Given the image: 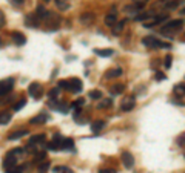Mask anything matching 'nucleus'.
I'll return each instance as SVG.
<instances>
[{
	"label": "nucleus",
	"mask_w": 185,
	"mask_h": 173,
	"mask_svg": "<svg viewBox=\"0 0 185 173\" xmlns=\"http://www.w3.org/2000/svg\"><path fill=\"white\" fill-rule=\"evenodd\" d=\"M28 135V130H25V129H22V130H17V132H13L10 136H8V139L10 141H14V139H19V138H22V136H26Z\"/></svg>",
	"instance_id": "obj_17"
},
{
	"label": "nucleus",
	"mask_w": 185,
	"mask_h": 173,
	"mask_svg": "<svg viewBox=\"0 0 185 173\" xmlns=\"http://www.w3.org/2000/svg\"><path fill=\"white\" fill-rule=\"evenodd\" d=\"M111 90H113V94H117V95H119V94H122V92L125 90V86H124V84H114Z\"/></svg>",
	"instance_id": "obj_31"
},
{
	"label": "nucleus",
	"mask_w": 185,
	"mask_h": 173,
	"mask_svg": "<svg viewBox=\"0 0 185 173\" xmlns=\"http://www.w3.org/2000/svg\"><path fill=\"white\" fill-rule=\"evenodd\" d=\"M113 49H94V54L99 57H111L113 55Z\"/></svg>",
	"instance_id": "obj_22"
},
{
	"label": "nucleus",
	"mask_w": 185,
	"mask_h": 173,
	"mask_svg": "<svg viewBox=\"0 0 185 173\" xmlns=\"http://www.w3.org/2000/svg\"><path fill=\"white\" fill-rule=\"evenodd\" d=\"M43 2H49V0H43Z\"/></svg>",
	"instance_id": "obj_49"
},
{
	"label": "nucleus",
	"mask_w": 185,
	"mask_h": 173,
	"mask_svg": "<svg viewBox=\"0 0 185 173\" xmlns=\"http://www.w3.org/2000/svg\"><path fill=\"white\" fill-rule=\"evenodd\" d=\"M150 17H153V14H151V13H144V14L136 16L134 19H136L137 22H145V20H147V19H150Z\"/></svg>",
	"instance_id": "obj_26"
},
{
	"label": "nucleus",
	"mask_w": 185,
	"mask_h": 173,
	"mask_svg": "<svg viewBox=\"0 0 185 173\" xmlns=\"http://www.w3.org/2000/svg\"><path fill=\"white\" fill-rule=\"evenodd\" d=\"M62 149L63 150H69V152H76V145H74V141L71 139V138H66V139H63V142H62Z\"/></svg>",
	"instance_id": "obj_14"
},
{
	"label": "nucleus",
	"mask_w": 185,
	"mask_h": 173,
	"mask_svg": "<svg viewBox=\"0 0 185 173\" xmlns=\"http://www.w3.org/2000/svg\"><path fill=\"white\" fill-rule=\"evenodd\" d=\"M25 25H26L28 28H39L40 19H39L36 14H30V16L25 17Z\"/></svg>",
	"instance_id": "obj_9"
},
{
	"label": "nucleus",
	"mask_w": 185,
	"mask_h": 173,
	"mask_svg": "<svg viewBox=\"0 0 185 173\" xmlns=\"http://www.w3.org/2000/svg\"><path fill=\"white\" fill-rule=\"evenodd\" d=\"M59 20H60V17H59V16H56L54 13H51V11H48V13H46L45 22H46L49 26H54V28H57V25H59Z\"/></svg>",
	"instance_id": "obj_11"
},
{
	"label": "nucleus",
	"mask_w": 185,
	"mask_h": 173,
	"mask_svg": "<svg viewBox=\"0 0 185 173\" xmlns=\"http://www.w3.org/2000/svg\"><path fill=\"white\" fill-rule=\"evenodd\" d=\"M134 106H136V98L134 97H127L120 103V109L124 112H130L131 109H134Z\"/></svg>",
	"instance_id": "obj_6"
},
{
	"label": "nucleus",
	"mask_w": 185,
	"mask_h": 173,
	"mask_svg": "<svg viewBox=\"0 0 185 173\" xmlns=\"http://www.w3.org/2000/svg\"><path fill=\"white\" fill-rule=\"evenodd\" d=\"M122 74V69L119 68H113V69H108L105 72V78H114V77H119Z\"/></svg>",
	"instance_id": "obj_18"
},
{
	"label": "nucleus",
	"mask_w": 185,
	"mask_h": 173,
	"mask_svg": "<svg viewBox=\"0 0 185 173\" xmlns=\"http://www.w3.org/2000/svg\"><path fill=\"white\" fill-rule=\"evenodd\" d=\"M125 23H127V20H120L119 23H116V25L113 26V34H120V32L124 31Z\"/></svg>",
	"instance_id": "obj_24"
},
{
	"label": "nucleus",
	"mask_w": 185,
	"mask_h": 173,
	"mask_svg": "<svg viewBox=\"0 0 185 173\" xmlns=\"http://www.w3.org/2000/svg\"><path fill=\"white\" fill-rule=\"evenodd\" d=\"M48 167H49V162L46 161V162H43V164H40L37 170H39V173H43V171H46V170H48Z\"/></svg>",
	"instance_id": "obj_36"
},
{
	"label": "nucleus",
	"mask_w": 185,
	"mask_h": 173,
	"mask_svg": "<svg viewBox=\"0 0 185 173\" xmlns=\"http://www.w3.org/2000/svg\"><path fill=\"white\" fill-rule=\"evenodd\" d=\"M13 86H14V80H13V78H8V80H2V81H0V97L10 94V92L13 90Z\"/></svg>",
	"instance_id": "obj_4"
},
{
	"label": "nucleus",
	"mask_w": 185,
	"mask_h": 173,
	"mask_svg": "<svg viewBox=\"0 0 185 173\" xmlns=\"http://www.w3.org/2000/svg\"><path fill=\"white\" fill-rule=\"evenodd\" d=\"M167 19H168V14H160V16L154 17V19H153V22L147 23V25H145V28H153V26H156V25H159V23L165 22Z\"/></svg>",
	"instance_id": "obj_13"
},
{
	"label": "nucleus",
	"mask_w": 185,
	"mask_h": 173,
	"mask_svg": "<svg viewBox=\"0 0 185 173\" xmlns=\"http://www.w3.org/2000/svg\"><path fill=\"white\" fill-rule=\"evenodd\" d=\"M133 2H134L136 5H145V3L148 2V0H133Z\"/></svg>",
	"instance_id": "obj_44"
},
{
	"label": "nucleus",
	"mask_w": 185,
	"mask_h": 173,
	"mask_svg": "<svg viewBox=\"0 0 185 173\" xmlns=\"http://www.w3.org/2000/svg\"><path fill=\"white\" fill-rule=\"evenodd\" d=\"M120 159H122V164H124L127 168H131V167L134 165V158H133V155H131L130 152H122Z\"/></svg>",
	"instance_id": "obj_10"
},
{
	"label": "nucleus",
	"mask_w": 185,
	"mask_h": 173,
	"mask_svg": "<svg viewBox=\"0 0 185 173\" xmlns=\"http://www.w3.org/2000/svg\"><path fill=\"white\" fill-rule=\"evenodd\" d=\"M25 104H26V100H20L19 103H16V104L13 106V110H14V112H19V110H20Z\"/></svg>",
	"instance_id": "obj_33"
},
{
	"label": "nucleus",
	"mask_w": 185,
	"mask_h": 173,
	"mask_svg": "<svg viewBox=\"0 0 185 173\" xmlns=\"http://www.w3.org/2000/svg\"><path fill=\"white\" fill-rule=\"evenodd\" d=\"M179 3H180L179 0H173L171 3H167V5H165V8H167V9H174V8L179 6Z\"/></svg>",
	"instance_id": "obj_35"
},
{
	"label": "nucleus",
	"mask_w": 185,
	"mask_h": 173,
	"mask_svg": "<svg viewBox=\"0 0 185 173\" xmlns=\"http://www.w3.org/2000/svg\"><path fill=\"white\" fill-rule=\"evenodd\" d=\"M28 94H30L33 98L39 100V98L42 97V94H43V89H42L40 83H37V81L31 83V84H30V87H28Z\"/></svg>",
	"instance_id": "obj_2"
},
{
	"label": "nucleus",
	"mask_w": 185,
	"mask_h": 173,
	"mask_svg": "<svg viewBox=\"0 0 185 173\" xmlns=\"http://www.w3.org/2000/svg\"><path fill=\"white\" fill-rule=\"evenodd\" d=\"M179 144H182V145L185 144V133H183V135H182V136L179 138Z\"/></svg>",
	"instance_id": "obj_45"
},
{
	"label": "nucleus",
	"mask_w": 185,
	"mask_h": 173,
	"mask_svg": "<svg viewBox=\"0 0 185 173\" xmlns=\"http://www.w3.org/2000/svg\"><path fill=\"white\" fill-rule=\"evenodd\" d=\"M10 2H11V5H13V6H22L25 0H10Z\"/></svg>",
	"instance_id": "obj_39"
},
{
	"label": "nucleus",
	"mask_w": 185,
	"mask_h": 173,
	"mask_svg": "<svg viewBox=\"0 0 185 173\" xmlns=\"http://www.w3.org/2000/svg\"><path fill=\"white\" fill-rule=\"evenodd\" d=\"M142 43H144V46L151 48V49H154V48H162V45H163L159 39H154V37H145V39H142Z\"/></svg>",
	"instance_id": "obj_5"
},
{
	"label": "nucleus",
	"mask_w": 185,
	"mask_h": 173,
	"mask_svg": "<svg viewBox=\"0 0 185 173\" xmlns=\"http://www.w3.org/2000/svg\"><path fill=\"white\" fill-rule=\"evenodd\" d=\"M180 14H185V8H183V9H182V11H180Z\"/></svg>",
	"instance_id": "obj_47"
},
{
	"label": "nucleus",
	"mask_w": 185,
	"mask_h": 173,
	"mask_svg": "<svg viewBox=\"0 0 185 173\" xmlns=\"http://www.w3.org/2000/svg\"><path fill=\"white\" fill-rule=\"evenodd\" d=\"M182 25H183V20H182V19L170 20V22H167V23L163 25V29H162V32H163V34H168V32H174V31L180 29V26H182Z\"/></svg>",
	"instance_id": "obj_1"
},
{
	"label": "nucleus",
	"mask_w": 185,
	"mask_h": 173,
	"mask_svg": "<svg viewBox=\"0 0 185 173\" xmlns=\"http://www.w3.org/2000/svg\"><path fill=\"white\" fill-rule=\"evenodd\" d=\"M104 127H105V121H102V120H99V121H94V123L91 124V130L94 132V133L100 132Z\"/></svg>",
	"instance_id": "obj_19"
},
{
	"label": "nucleus",
	"mask_w": 185,
	"mask_h": 173,
	"mask_svg": "<svg viewBox=\"0 0 185 173\" xmlns=\"http://www.w3.org/2000/svg\"><path fill=\"white\" fill-rule=\"evenodd\" d=\"M11 37H13L14 43L19 45V46H23V45L26 43V37H25L22 32H19V31H14V32L11 34Z\"/></svg>",
	"instance_id": "obj_12"
},
{
	"label": "nucleus",
	"mask_w": 185,
	"mask_h": 173,
	"mask_svg": "<svg viewBox=\"0 0 185 173\" xmlns=\"http://www.w3.org/2000/svg\"><path fill=\"white\" fill-rule=\"evenodd\" d=\"M53 171L54 173H73V170L68 168V167H54Z\"/></svg>",
	"instance_id": "obj_29"
},
{
	"label": "nucleus",
	"mask_w": 185,
	"mask_h": 173,
	"mask_svg": "<svg viewBox=\"0 0 185 173\" xmlns=\"http://www.w3.org/2000/svg\"><path fill=\"white\" fill-rule=\"evenodd\" d=\"M92 22H94V14L85 13V14L80 16V23H83V25H91Z\"/></svg>",
	"instance_id": "obj_15"
},
{
	"label": "nucleus",
	"mask_w": 185,
	"mask_h": 173,
	"mask_svg": "<svg viewBox=\"0 0 185 173\" xmlns=\"http://www.w3.org/2000/svg\"><path fill=\"white\" fill-rule=\"evenodd\" d=\"M174 94L183 95V94H185V86H183V84H176V86H174Z\"/></svg>",
	"instance_id": "obj_34"
},
{
	"label": "nucleus",
	"mask_w": 185,
	"mask_h": 173,
	"mask_svg": "<svg viewBox=\"0 0 185 173\" xmlns=\"http://www.w3.org/2000/svg\"><path fill=\"white\" fill-rule=\"evenodd\" d=\"M88 95H89V98H92V100H100V98H102V92H100V90H91Z\"/></svg>",
	"instance_id": "obj_30"
},
{
	"label": "nucleus",
	"mask_w": 185,
	"mask_h": 173,
	"mask_svg": "<svg viewBox=\"0 0 185 173\" xmlns=\"http://www.w3.org/2000/svg\"><path fill=\"white\" fill-rule=\"evenodd\" d=\"M22 171H23V168H22V167H14L10 173H22Z\"/></svg>",
	"instance_id": "obj_43"
},
{
	"label": "nucleus",
	"mask_w": 185,
	"mask_h": 173,
	"mask_svg": "<svg viewBox=\"0 0 185 173\" xmlns=\"http://www.w3.org/2000/svg\"><path fill=\"white\" fill-rule=\"evenodd\" d=\"M171 61H173V57H171V55H167V57H165V63H163V66H165L167 69H170V68H171Z\"/></svg>",
	"instance_id": "obj_37"
},
{
	"label": "nucleus",
	"mask_w": 185,
	"mask_h": 173,
	"mask_svg": "<svg viewBox=\"0 0 185 173\" xmlns=\"http://www.w3.org/2000/svg\"><path fill=\"white\" fill-rule=\"evenodd\" d=\"M165 78H167V75H163L162 72H157V74H156V80H157V81H162V80H165Z\"/></svg>",
	"instance_id": "obj_41"
},
{
	"label": "nucleus",
	"mask_w": 185,
	"mask_h": 173,
	"mask_svg": "<svg viewBox=\"0 0 185 173\" xmlns=\"http://www.w3.org/2000/svg\"><path fill=\"white\" fill-rule=\"evenodd\" d=\"M46 9H45V6L43 5H39L37 6V9H36V16L40 19V20H45V17H46Z\"/></svg>",
	"instance_id": "obj_23"
},
{
	"label": "nucleus",
	"mask_w": 185,
	"mask_h": 173,
	"mask_svg": "<svg viewBox=\"0 0 185 173\" xmlns=\"http://www.w3.org/2000/svg\"><path fill=\"white\" fill-rule=\"evenodd\" d=\"M11 118H13V113L11 112H8V110H3V112H0V124H8L10 121H11Z\"/></svg>",
	"instance_id": "obj_16"
},
{
	"label": "nucleus",
	"mask_w": 185,
	"mask_h": 173,
	"mask_svg": "<svg viewBox=\"0 0 185 173\" xmlns=\"http://www.w3.org/2000/svg\"><path fill=\"white\" fill-rule=\"evenodd\" d=\"M113 103H111V100L110 98H107V100H104V101H100L99 104H97V109H107V107H110Z\"/></svg>",
	"instance_id": "obj_28"
},
{
	"label": "nucleus",
	"mask_w": 185,
	"mask_h": 173,
	"mask_svg": "<svg viewBox=\"0 0 185 173\" xmlns=\"http://www.w3.org/2000/svg\"><path fill=\"white\" fill-rule=\"evenodd\" d=\"M62 142H63V138H62V135L57 133V135H54L53 141L48 142L46 147H48L49 150H54V152H56V150H60V149H62Z\"/></svg>",
	"instance_id": "obj_7"
},
{
	"label": "nucleus",
	"mask_w": 185,
	"mask_h": 173,
	"mask_svg": "<svg viewBox=\"0 0 185 173\" xmlns=\"http://www.w3.org/2000/svg\"><path fill=\"white\" fill-rule=\"evenodd\" d=\"M46 120H48V115L46 113H40V115L31 118V124H43Z\"/></svg>",
	"instance_id": "obj_20"
},
{
	"label": "nucleus",
	"mask_w": 185,
	"mask_h": 173,
	"mask_svg": "<svg viewBox=\"0 0 185 173\" xmlns=\"http://www.w3.org/2000/svg\"><path fill=\"white\" fill-rule=\"evenodd\" d=\"M99 173H117L114 168H100Z\"/></svg>",
	"instance_id": "obj_40"
},
{
	"label": "nucleus",
	"mask_w": 185,
	"mask_h": 173,
	"mask_svg": "<svg viewBox=\"0 0 185 173\" xmlns=\"http://www.w3.org/2000/svg\"><path fill=\"white\" fill-rule=\"evenodd\" d=\"M14 167H17V158H16L14 155L8 153L6 158H5V161H3V170H5L6 173H10Z\"/></svg>",
	"instance_id": "obj_3"
},
{
	"label": "nucleus",
	"mask_w": 185,
	"mask_h": 173,
	"mask_svg": "<svg viewBox=\"0 0 185 173\" xmlns=\"http://www.w3.org/2000/svg\"><path fill=\"white\" fill-rule=\"evenodd\" d=\"M160 2H163V3H168V2H173V0H160Z\"/></svg>",
	"instance_id": "obj_46"
},
{
	"label": "nucleus",
	"mask_w": 185,
	"mask_h": 173,
	"mask_svg": "<svg viewBox=\"0 0 185 173\" xmlns=\"http://www.w3.org/2000/svg\"><path fill=\"white\" fill-rule=\"evenodd\" d=\"M0 46H2V39H0Z\"/></svg>",
	"instance_id": "obj_48"
},
{
	"label": "nucleus",
	"mask_w": 185,
	"mask_h": 173,
	"mask_svg": "<svg viewBox=\"0 0 185 173\" xmlns=\"http://www.w3.org/2000/svg\"><path fill=\"white\" fill-rule=\"evenodd\" d=\"M57 86H59L60 89H66V90H69V80H60V81L57 83Z\"/></svg>",
	"instance_id": "obj_32"
},
{
	"label": "nucleus",
	"mask_w": 185,
	"mask_h": 173,
	"mask_svg": "<svg viewBox=\"0 0 185 173\" xmlns=\"http://www.w3.org/2000/svg\"><path fill=\"white\" fill-rule=\"evenodd\" d=\"M85 104V100L83 98H79V100H76L74 103H73V107H80V106H83Z\"/></svg>",
	"instance_id": "obj_38"
},
{
	"label": "nucleus",
	"mask_w": 185,
	"mask_h": 173,
	"mask_svg": "<svg viewBox=\"0 0 185 173\" xmlns=\"http://www.w3.org/2000/svg\"><path fill=\"white\" fill-rule=\"evenodd\" d=\"M5 25V16H3V13L0 11V28H2Z\"/></svg>",
	"instance_id": "obj_42"
},
{
	"label": "nucleus",
	"mask_w": 185,
	"mask_h": 173,
	"mask_svg": "<svg viewBox=\"0 0 185 173\" xmlns=\"http://www.w3.org/2000/svg\"><path fill=\"white\" fill-rule=\"evenodd\" d=\"M56 5L60 11H66L69 8V3L66 2V0H56Z\"/></svg>",
	"instance_id": "obj_25"
},
{
	"label": "nucleus",
	"mask_w": 185,
	"mask_h": 173,
	"mask_svg": "<svg viewBox=\"0 0 185 173\" xmlns=\"http://www.w3.org/2000/svg\"><path fill=\"white\" fill-rule=\"evenodd\" d=\"M82 89H83V83L79 78H71L69 80V92L79 94V92H82Z\"/></svg>",
	"instance_id": "obj_8"
},
{
	"label": "nucleus",
	"mask_w": 185,
	"mask_h": 173,
	"mask_svg": "<svg viewBox=\"0 0 185 173\" xmlns=\"http://www.w3.org/2000/svg\"><path fill=\"white\" fill-rule=\"evenodd\" d=\"M105 23L108 25V26H114L116 23H117V14H108L107 17H105Z\"/></svg>",
	"instance_id": "obj_21"
},
{
	"label": "nucleus",
	"mask_w": 185,
	"mask_h": 173,
	"mask_svg": "<svg viewBox=\"0 0 185 173\" xmlns=\"http://www.w3.org/2000/svg\"><path fill=\"white\" fill-rule=\"evenodd\" d=\"M59 92H60V87H59V86H57V87H53V89L49 90L48 97H49L51 100H54V98H57V97H59Z\"/></svg>",
	"instance_id": "obj_27"
}]
</instances>
